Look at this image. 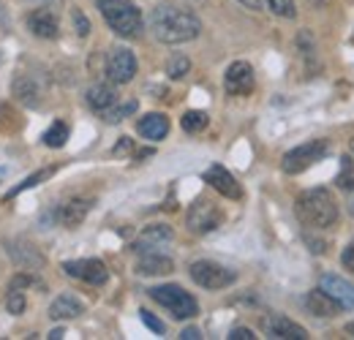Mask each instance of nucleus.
Returning a JSON list of instances; mask_svg holds the SVG:
<instances>
[{
    "label": "nucleus",
    "mask_w": 354,
    "mask_h": 340,
    "mask_svg": "<svg viewBox=\"0 0 354 340\" xmlns=\"http://www.w3.org/2000/svg\"><path fill=\"white\" fill-rule=\"evenodd\" d=\"M341 264H344V267L354 275V243H349V245L344 248V254H341Z\"/></svg>",
    "instance_id": "obj_34"
},
{
    "label": "nucleus",
    "mask_w": 354,
    "mask_h": 340,
    "mask_svg": "<svg viewBox=\"0 0 354 340\" xmlns=\"http://www.w3.org/2000/svg\"><path fill=\"white\" fill-rule=\"evenodd\" d=\"M205 182L210 185V188H216L221 196L226 199H240L243 196V188H240V182L229 174V169H223V167H210V169L205 171Z\"/></svg>",
    "instance_id": "obj_13"
},
{
    "label": "nucleus",
    "mask_w": 354,
    "mask_h": 340,
    "mask_svg": "<svg viewBox=\"0 0 354 340\" xmlns=\"http://www.w3.org/2000/svg\"><path fill=\"white\" fill-rule=\"evenodd\" d=\"M52 171H55V169L33 171V174H30V177H25V180H22L17 188H11V191H8V199H11V196H19V193H22V191H28V188H36V185H41V182H44V180L49 177V174H52Z\"/></svg>",
    "instance_id": "obj_27"
},
{
    "label": "nucleus",
    "mask_w": 354,
    "mask_h": 340,
    "mask_svg": "<svg viewBox=\"0 0 354 340\" xmlns=\"http://www.w3.org/2000/svg\"><path fill=\"white\" fill-rule=\"evenodd\" d=\"M265 3L275 17H283V19H295V17H297L295 0H265Z\"/></svg>",
    "instance_id": "obj_29"
},
{
    "label": "nucleus",
    "mask_w": 354,
    "mask_h": 340,
    "mask_svg": "<svg viewBox=\"0 0 354 340\" xmlns=\"http://www.w3.org/2000/svg\"><path fill=\"white\" fill-rule=\"evenodd\" d=\"M322 289L341 305V310H352L354 308V286L346 283L344 278H338V275H324V278H322Z\"/></svg>",
    "instance_id": "obj_18"
},
{
    "label": "nucleus",
    "mask_w": 354,
    "mask_h": 340,
    "mask_svg": "<svg viewBox=\"0 0 354 340\" xmlns=\"http://www.w3.org/2000/svg\"><path fill=\"white\" fill-rule=\"evenodd\" d=\"M41 139H44L46 147H52V150H60V147L68 142V126H66L63 120H55V123H52V126L44 131V136H41Z\"/></svg>",
    "instance_id": "obj_24"
},
{
    "label": "nucleus",
    "mask_w": 354,
    "mask_h": 340,
    "mask_svg": "<svg viewBox=\"0 0 354 340\" xmlns=\"http://www.w3.org/2000/svg\"><path fill=\"white\" fill-rule=\"evenodd\" d=\"M303 305H306V310H308L310 316H316V319H333V316L341 313V305L330 297L324 289L308 292V294L303 297Z\"/></svg>",
    "instance_id": "obj_14"
},
{
    "label": "nucleus",
    "mask_w": 354,
    "mask_h": 340,
    "mask_svg": "<svg viewBox=\"0 0 354 340\" xmlns=\"http://www.w3.org/2000/svg\"><path fill=\"white\" fill-rule=\"evenodd\" d=\"M98 11L120 39H139L142 36V28H145L142 11L131 0H98Z\"/></svg>",
    "instance_id": "obj_3"
},
{
    "label": "nucleus",
    "mask_w": 354,
    "mask_h": 340,
    "mask_svg": "<svg viewBox=\"0 0 354 340\" xmlns=\"http://www.w3.org/2000/svg\"><path fill=\"white\" fill-rule=\"evenodd\" d=\"M33 283H39L33 275H17L11 283H8V289H19V286H33Z\"/></svg>",
    "instance_id": "obj_36"
},
{
    "label": "nucleus",
    "mask_w": 354,
    "mask_h": 340,
    "mask_svg": "<svg viewBox=\"0 0 354 340\" xmlns=\"http://www.w3.org/2000/svg\"><path fill=\"white\" fill-rule=\"evenodd\" d=\"M172 229L169 226H164V223H156V226H147L145 232H142V237L136 240V245H133V251H139V254H150V251H156V248H164L167 243H172Z\"/></svg>",
    "instance_id": "obj_16"
},
{
    "label": "nucleus",
    "mask_w": 354,
    "mask_h": 340,
    "mask_svg": "<svg viewBox=\"0 0 354 340\" xmlns=\"http://www.w3.org/2000/svg\"><path fill=\"white\" fill-rule=\"evenodd\" d=\"M136 131H139L145 139H150V142H161V139L169 133V117L161 115V112H150V115H145V117L136 123Z\"/></svg>",
    "instance_id": "obj_20"
},
{
    "label": "nucleus",
    "mask_w": 354,
    "mask_h": 340,
    "mask_svg": "<svg viewBox=\"0 0 354 340\" xmlns=\"http://www.w3.org/2000/svg\"><path fill=\"white\" fill-rule=\"evenodd\" d=\"M118 104V93L112 90L109 85H93L88 90V106L90 109H95V112H106L109 106H115Z\"/></svg>",
    "instance_id": "obj_23"
},
{
    "label": "nucleus",
    "mask_w": 354,
    "mask_h": 340,
    "mask_svg": "<svg viewBox=\"0 0 354 340\" xmlns=\"http://www.w3.org/2000/svg\"><path fill=\"white\" fill-rule=\"evenodd\" d=\"M82 313H85V305H82V299H77L74 294H60V297L52 299V305H49V319L52 321L77 319Z\"/></svg>",
    "instance_id": "obj_19"
},
{
    "label": "nucleus",
    "mask_w": 354,
    "mask_h": 340,
    "mask_svg": "<svg viewBox=\"0 0 354 340\" xmlns=\"http://www.w3.org/2000/svg\"><path fill=\"white\" fill-rule=\"evenodd\" d=\"M63 335H66L63 330H52V332H49V338H63Z\"/></svg>",
    "instance_id": "obj_40"
},
{
    "label": "nucleus",
    "mask_w": 354,
    "mask_h": 340,
    "mask_svg": "<svg viewBox=\"0 0 354 340\" xmlns=\"http://www.w3.org/2000/svg\"><path fill=\"white\" fill-rule=\"evenodd\" d=\"M6 310L11 316H19L25 313V294L19 289H8V297H6Z\"/></svg>",
    "instance_id": "obj_31"
},
{
    "label": "nucleus",
    "mask_w": 354,
    "mask_h": 340,
    "mask_svg": "<svg viewBox=\"0 0 354 340\" xmlns=\"http://www.w3.org/2000/svg\"><path fill=\"white\" fill-rule=\"evenodd\" d=\"M90 207H93V199H68V202H63V205L55 210V218H57L63 226L74 229V226H80V223L85 220V215L90 213Z\"/></svg>",
    "instance_id": "obj_17"
},
{
    "label": "nucleus",
    "mask_w": 354,
    "mask_h": 340,
    "mask_svg": "<svg viewBox=\"0 0 354 340\" xmlns=\"http://www.w3.org/2000/svg\"><path fill=\"white\" fill-rule=\"evenodd\" d=\"M254 85H257V79H254V68H251V63L237 60V63H232V66L226 68L223 87H226L229 95H248V93L254 90Z\"/></svg>",
    "instance_id": "obj_10"
},
{
    "label": "nucleus",
    "mask_w": 354,
    "mask_h": 340,
    "mask_svg": "<svg viewBox=\"0 0 354 340\" xmlns=\"http://www.w3.org/2000/svg\"><path fill=\"white\" fill-rule=\"evenodd\" d=\"M352 153H354V142H352Z\"/></svg>",
    "instance_id": "obj_42"
},
{
    "label": "nucleus",
    "mask_w": 354,
    "mask_h": 340,
    "mask_svg": "<svg viewBox=\"0 0 354 340\" xmlns=\"http://www.w3.org/2000/svg\"><path fill=\"white\" fill-rule=\"evenodd\" d=\"M295 210H297V218L306 226H313V229H327V226H333L338 220V202L327 188L303 191L297 196Z\"/></svg>",
    "instance_id": "obj_2"
},
{
    "label": "nucleus",
    "mask_w": 354,
    "mask_h": 340,
    "mask_svg": "<svg viewBox=\"0 0 354 340\" xmlns=\"http://www.w3.org/2000/svg\"><path fill=\"white\" fill-rule=\"evenodd\" d=\"M327 150H330V144L324 139H310L306 144H297L295 150H289L283 155L281 167H283L286 174H300V171L310 169L316 161H322L327 155Z\"/></svg>",
    "instance_id": "obj_6"
},
{
    "label": "nucleus",
    "mask_w": 354,
    "mask_h": 340,
    "mask_svg": "<svg viewBox=\"0 0 354 340\" xmlns=\"http://www.w3.org/2000/svg\"><path fill=\"white\" fill-rule=\"evenodd\" d=\"M240 6H245V8H251V11H259L262 8V0H237Z\"/></svg>",
    "instance_id": "obj_38"
},
{
    "label": "nucleus",
    "mask_w": 354,
    "mask_h": 340,
    "mask_svg": "<svg viewBox=\"0 0 354 340\" xmlns=\"http://www.w3.org/2000/svg\"><path fill=\"white\" fill-rule=\"evenodd\" d=\"M126 150H131V142H129V139L123 136V142H120V144L115 147V153H126Z\"/></svg>",
    "instance_id": "obj_39"
},
{
    "label": "nucleus",
    "mask_w": 354,
    "mask_h": 340,
    "mask_svg": "<svg viewBox=\"0 0 354 340\" xmlns=\"http://www.w3.org/2000/svg\"><path fill=\"white\" fill-rule=\"evenodd\" d=\"M139 316H142V321H145V324H147V327H150V330H153L156 335H164V332H167L164 321H158V319H156V316H153L150 310H139Z\"/></svg>",
    "instance_id": "obj_32"
},
{
    "label": "nucleus",
    "mask_w": 354,
    "mask_h": 340,
    "mask_svg": "<svg viewBox=\"0 0 354 340\" xmlns=\"http://www.w3.org/2000/svg\"><path fill=\"white\" fill-rule=\"evenodd\" d=\"M188 275H191V281H194L196 286L213 289V292H216V289H226V286H232V283L237 281V272H234V270L223 267L218 261H207V258L194 261L191 270H188Z\"/></svg>",
    "instance_id": "obj_5"
},
{
    "label": "nucleus",
    "mask_w": 354,
    "mask_h": 340,
    "mask_svg": "<svg viewBox=\"0 0 354 340\" xmlns=\"http://www.w3.org/2000/svg\"><path fill=\"white\" fill-rule=\"evenodd\" d=\"M180 338L183 340H199L202 338V332H199L196 327H188V330H183V332H180Z\"/></svg>",
    "instance_id": "obj_37"
},
{
    "label": "nucleus",
    "mask_w": 354,
    "mask_h": 340,
    "mask_svg": "<svg viewBox=\"0 0 354 340\" xmlns=\"http://www.w3.org/2000/svg\"><path fill=\"white\" fill-rule=\"evenodd\" d=\"M136 112V101H126V104H120V106H109L106 112H104V120L106 123H120L123 117H129Z\"/></svg>",
    "instance_id": "obj_28"
},
{
    "label": "nucleus",
    "mask_w": 354,
    "mask_h": 340,
    "mask_svg": "<svg viewBox=\"0 0 354 340\" xmlns=\"http://www.w3.org/2000/svg\"><path fill=\"white\" fill-rule=\"evenodd\" d=\"M11 90H14V95H17L25 106H39V101H41V87H39V82H36L33 77H28V74H19V77L14 79Z\"/></svg>",
    "instance_id": "obj_22"
},
{
    "label": "nucleus",
    "mask_w": 354,
    "mask_h": 340,
    "mask_svg": "<svg viewBox=\"0 0 354 340\" xmlns=\"http://www.w3.org/2000/svg\"><path fill=\"white\" fill-rule=\"evenodd\" d=\"M150 30L161 44H185L194 41L202 33V22L196 14L185 11V8H175V6H158L150 14Z\"/></svg>",
    "instance_id": "obj_1"
},
{
    "label": "nucleus",
    "mask_w": 354,
    "mask_h": 340,
    "mask_svg": "<svg viewBox=\"0 0 354 340\" xmlns=\"http://www.w3.org/2000/svg\"><path fill=\"white\" fill-rule=\"evenodd\" d=\"M188 71H191V60H188L185 55H175V57L169 60V66H167L169 79H183Z\"/></svg>",
    "instance_id": "obj_30"
},
{
    "label": "nucleus",
    "mask_w": 354,
    "mask_h": 340,
    "mask_svg": "<svg viewBox=\"0 0 354 340\" xmlns=\"http://www.w3.org/2000/svg\"><path fill=\"white\" fill-rule=\"evenodd\" d=\"M136 77V57L126 46H112L106 55V79L112 85H129Z\"/></svg>",
    "instance_id": "obj_7"
},
{
    "label": "nucleus",
    "mask_w": 354,
    "mask_h": 340,
    "mask_svg": "<svg viewBox=\"0 0 354 340\" xmlns=\"http://www.w3.org/2000/svg\"><path fill=\"white\" fill-rule=\"evenodd\" d=\"M346 335H352V338H354V321H352V324H346Z\"/></svg>",
    "instance_id": "obj_41"
},
{
    "label": "nucleus",
    "mask_w": 354,
    "mask_h": 340,
    "mask_svg": "<svg viewBox=\"0 0 354 340\" xmlns=\"http://www.w3.org/2000/svg\"><path fill=\"white\" fill-rule=\"evenodd\" d=\"M335 185L344 188V191H354V161L349 155L341 158V171L335 177Z\"/></svg>",
    "instance_id": "obj_26"
},
{
    "label": "nucleus",
    "mask_w": 354,
    "mask_h": 340,
    "mask_svg": "<svg viewBox=\"0 0 354 340\" xmlns=\"http://www.w3.org/2000/svg\"><path fill=\"white\" fill-rule=\"evenodd\" d=\"M257 335L248 330V327H234L232 332H229V340H254Z\"/></svg>",
    "instance_id": "obj_35"
},
{
    "label": "nucleus",
    "mask_w": 354,
    "mask_h": 340,
    "mask_svg": "<svg viewBox=\"0 0 354 340\" xmlns=\"http://www.w3.org/2000/svg\"><path fill=\"white\" fill-rule=\"evenodd\" d=\"M265 332L270 335V338H278V340H306V338H308L306 327L295 324L292 319H286V316H281V313L267 316V319H265Z\"/></svg>",
    "instance_id": "obj_12"
},
{
    "label": "nucleus",
    "mask_w": 354,
    "mask_h": 340,
    "mask_svg": "<svg viewBox=\"0 0 354 340\" xmlns=\"http://www.w3.org/2000/svg\"><path fill=\"white\" fill-rule=\"evenodd\" d=\"M74 28H77V33H80L82 39H85V36H88V33H90V22H88V17H85V14L80 11V8L74 11Z\"/></svg>",
    "instance_id": "obj_33"
},
{
    "label": "nucleus",
    "mask_w": 354,
    "mask_h": 340,
    "mask_svg": "<svg viewBox=\"0 0 354 340\" xmlns=\"http://www.w3.org/2000/svg\"><path fill=\"white\" fill-rule=\"evenodd\" d=\"M63 270L68 278L85 281L90 286H104L109 281V270L98 258H77V261H63Z\"/></svg>",
    "instance_id": "obj_9"
},
{
    "label": "nucleus",
    "mask_w": 354,
    "mask_h": 340,
    "mask_svg": "<svg viewBox=\"0 0 354 340\" xmlns=\"http://www.w3.org/2000/svg\"><path fill=\"white\" fill-rule=\"evenodd\" d=\"M172 270H175L172 258L158 254V251L142 254V258L136 261V272H139V275H167V272H172Z\"/></svg>",
    "instance_id": "obj_21"
},
{
    "label": "nucleus",
    "mask_w": 354,
    "mask_h": 340,
    "mask_svg": "<svg viewBox=\"0 0 354 340\" xmlns=\"http://www.w3.org/2000/svg\"><path fill=\"white\" fill-rule=\"evenodd\" d=\"M6 251H8V256H11L19 267H25V270H41V267H44L41 251H39L36 245H30L28 240H14V243L6 245Z\"/></svg>",
    "instance_id": "obj_15"
},
{
    "label": "nucleus",
    "mask_w": 354,
    "mask_h": 340,
    "mask_svg": "<svg viewBox=\"0 0 354 340\" xmlns=\"http://www.w3.org/2000/svg\"><path fill=\"white\" fill-rule=\"evenodd\" d=\"M180 126H183L185 133H199V131H205V128H207V115H205V112H199V109H191V112H185V115H183Z\"/></svg>",
    "instance_id": "obj_25"
},
{
    "label": "nucleus",
    "mask_w": 354,
    "mask_h": 340,
    "mask_svg": "<svg viewBox=\"0 0 354 340\" xmlns=\"http://www.w3.org/2000/svg\"><path fill=\"white\" fill-rule=\"evenodd\" d=\"M25 25H28V30H30L36 39H44V41L57 39V33H60V25H57L55 11H49L44 6L36 8V11H30L28 19H25Z\"/></svg>",
    "instance_id": "obj_11"
},
{
    "label": "nucleus",
    "mask_w": 354,
    "mask_h": 340,
    "mask_svg": "<svg viewBox=\"0 0 354 340\" xmlns=\"http://www.w3.org/2000/svg\"><path fill=\"white\" fill-rule=\"evenodd\" d=\"M0 60H3V57H0Z\"/></svg>",
    "instance_id": "obj_43"
},
{
    "label": "nucleus",
    "mask_w": 354,
    "mask_h": 340,
    "mask_svg": "<svg viewBox=\"0 0 354 340\" xmlns=\"http://www.w3.org/2000/svg\"><path fill=\"white\" fill-rule=\"evenodd\" d=\"M185 223L194 234H207V232H216L223 223V213L207 199H199L196 205H191V210L185 215Z\"/></svg>",
    "instance_id": "obj_8"
},
{
    "label": "nucleus",
    "mask_w": 354,
    "mask_h": 340,
    "mask_svg": "<svg viewBox=\"0 0 354 340\" xmlns=\"http://www.w3.org/2000/svg\"><path fill=\"white\" fill-rule=\"evenodd\" d=\"M147 294L156 299L161 308H167V310L172 313V319H180V321L194 319V316L199 313V302L191 297V294H188L183 286H175V283H167V286H153Z\"/></svg>",
    "instance_id": "obj_4"
}]
</instances>
